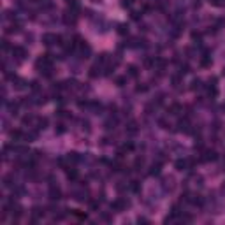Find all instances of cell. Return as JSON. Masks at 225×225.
Masks as SVG:
<instances>
[{
  "instance_id": "6da1fadb",
  "label": "cell",
  "mask_w": 225,
  "mask_h": 225,
  "mask_svg": "<svg viewBox=\"0 0 225 225\" xmlns=\"http://www.w3.org/2000/svg\"><path fill=\"white\" fill-rule=\"evenodd\" d=\"M111 208H113V209H116V211H123L125 208H128V201H125V199H118L116 202H113V204H111Z\"/></svg>"
},
{
  "instance_id": "7a4b0ae2",
  "label": "cell",
  "mask_w": 225,
  "mask_h": 225,
  "mask_svg": "<svg viewBox=\"0 0 225 225\" xmlns=\"http://www.w3.org/2000/svg\"><path fill=\"white\" fill-rule=\"evenodd\" d=\"M49 197H51V201H58L60 197H62V192H60V188H56L55 185L49 188Z\"/></svg>"
},
{
  "instance_id": "3957f363",
  "label": "cell",
  "mask_w": 225,
  "mask_h": 225,
  "mask_svg": "<svg viewBox=\"0 0 225 225\" xmlns=\"http://www.w3.org/2000/svg\"><path fill=\"white\" fill-rule=\"evenodd\" d=\"M174 165H176V169L178 171H185V169H188V165H190V160H176V163H174Z\"/></svg>"
},
{
  "instance_id": "277c9868",
  "label": "cell",
  "mask_w": 225,
  "mask_h": 225,
  "mask_svg": "<svg viewBox=\"0 0 225 225\" xmlns=\"http://www.w3.org/2000/svg\"><path fill=\"white\" fill-rule=\"evenodd\" d=\"M160 174V163H153L151 171H150V176H158Z\"/></svg>"
},
{
  "instance_id": "5b68a950",
  "label": "cell",
  "mask_w": 225,
  "mask_h": 225,
  "mask_svg": "<svg viewBox=\"0 0 225 225\" xmlns=\"http://www.w3.org/2000/svg\"><path fill=\"white\" fill-rule=\"evenodd\" d=\"M127 132H128V134H136V132H137V123H136V121H132V123H128V127H127Z\"/></svg>"
},
{
  "instance_id": "8992f818",
  "label": "cell",
  "mask_w": 225,
  "mask_h": 225,
  "mask_svg": "<svg viewBox=\"0 0 225 225\" xmlns=\"http://www.w3.org/2000/svg\"><path fill=\"white\" fill-rule=\"evenodd\" d=\"M204 160H216V151H206V157H204Z\"/></svg>"
},
{
  "instance_id": "52a82bcc",
  "label": "cell",
  "mask_w": 225,
  "mask_h": 225,
  "mask_svg": "<svg viewBox=\"0 0 225 225\" xmlns=\"http://www.w3.org/2000/svg\"><path fill=\"white\" fill-rule=\"evenodd\" d=\"M130 190L137 193V192L141 190V185H139V181H132V183H130Z\"/></svg>"
},
{
  "instance_id": "ba28073f",
  "label": "cell",
  "mask_w": 225,
  "mask_h": 225,
  "mask_svg": "<svg viewBox=\"0 0 225 225\" xmlns=\"http://www.w3.org/2000/svg\"><path fill=\"white\" fill-rule=\"evenodd\" d=\"M67 158H69V162H74V163H76V162H79L77 153H74V151H72V153H69V157H67Z\"/></svg>"
},
{
  "instance_id": "9c48e42d",
  "label": "cell",
  "mask_w": 225,
  "mask_h": 225,
  "mask_svg": "<svg viewBox=\"0 0 225 225\" xmlns=\"http://www.w3.org/2000/svg\"><path fill=\"white\" fill-rule=\"evenodd\" d=\"M201 65H202V67H208V65H211V58H209V56H204V58L201 60Z\"/></svg>"
},
{
  "instance_id": "30bf717a",
  "label": "cell",
  "mask_w": 225,
  "mask_h": 225,
  "mask_svg": "<svg viewBox=\"0 0 225 225\" xmlns=\"http://www.w3.org/2000/svg\"><path fill=\"white\" fill-rule=\"evenodd\" d=\"M46 125H48V120L46 118H42V120L37 121V128H46Z\"/></svg>"
},
{
  "instance_id": "8fae6325",
  "label": "cell",
  "mask_w": 225,
  "mask_h": 225,
  "mask_svg": "<svg viewBox=\"0 0 225 225\" xmlns=\"http://www.w3.org/2000/svg\"><path fill=\"white\" fill-rule=\"evenodd\" d=\"M128 74H130L132 77H136V76H137V67H134V65L128 67Z\"/></svg>"
},
{
  "instance_id": "7c38bea8",
  "label": "cell",
  "mask_w": 225,
  "mask_h": 225,
  "mask_svg": "<svg viewBox=\"0 0 225 225\" xmlns=\"http://www.w3.org/2000/svg\"><path fill=\"white\" fill-rule=\"evenodd\" d=\"M118 32H120L121 35H125V34H128V26H125V25H121V26H120V30H118Z\"/></svg>"
},
{
  "instance_id": "4fadbf2b",
  "label": "cell",
  "mask_w": 225,
  "mask_h": 225,
  "mask_svg": "<svg viewBox=\"0 0 225 225\" xmlns=\"http://www.w3.org/2000/svg\"><path fill=\"white\" fill-rule=\"evenodd\" d=\"M192 85H193V86H192V88H193V90H199V88H201V85H202V83H201V79H195V81H193V83H192Z\"/></svg>"
},
{
  "instance_id": "5bb4252c",
  "label": "cell",
  "mask_w": 225,
  "mask_h": 225,
  "mask_svg": "<svg viewBox=\"0 0 225 225\" xmlns=\"http://www.w3.org/2000/svg\"><path fill=\"white\" fill-rule=\"evenodd\" d=\"M125 81H127L125 77H118V79H116V83H118V86H123V85H125Z\"/></svg>"
},
{
  "instance_id": "9a60e30c",
  "label": "cell",
  "mask_w": 225,
  "mask_h": 225,
  "mask_svg": "<svg viewBox=\"0 0 225 225\" xmlns=\"http://www.w3.org/2000/svg\"><path fill=\"white\" fill-rule=\"evenodd\" d=\"M121 5H123V7H130L132 5V0H121Z\"/></svg>"
}]
</instances>
